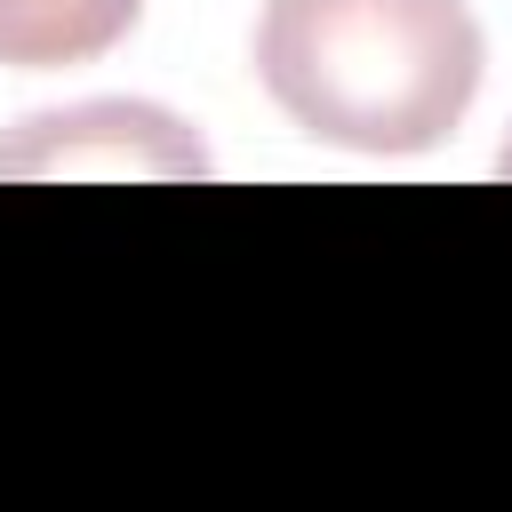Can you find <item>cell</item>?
<instances>
[{"mask_svg":"<svg viewBox=\"0 0 512 512\" xmlns=\"http://www.w3.org/2000/svg\"><path fill=\"white\" fill-rule=\"evenodd\" d=\"M480 24L464 0H264L256 80L320 144L432 152L480 96Z\"/></svg>","mask_w":512,"mask_h":512,"instance_id":"cell-1","label":"cell"},{"mask_svg":"<svg viewBox=\"0 0 512 512\" xmlns=\"http://www.w3.org/2000/svg\"><path fill=\"white\" fill-rule=\"evenodd\" d=\"M200 176V144L152 112V104H80V112H40L0 144V176Z\"/></svg>","mask_w":512,"mask_h":512,"instance_id":"cell-2","label":"cell"},{"mask_svg":"<svg viewBox=\"0 0 512 512\" xmlns=\"http://www.w3.org/2000/svg\"><path fill=\"white\" fill-rule=\"evenodd\" d=\"M136 16L144 0H0V64H24V72L88 64L112 40H128Z\"/></svg>","mask_w":512,"mask_h":512,"instance_id":"cell-3","label":"cell"},{"mask_svg":"<svg viewBox=\"0 0 512 512\" xmlns=\"http://www.w3.org/2000/svg\"><path fill=\"white\" fill-rule=\"evenodd\" d=\"M496 168H504V176H512V136H504V152H496Z\"/></svg>","mask_w":512,"mask_h":512,"instance_id":"cell-4","label":"cell"}]
</instances>
